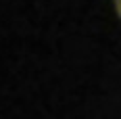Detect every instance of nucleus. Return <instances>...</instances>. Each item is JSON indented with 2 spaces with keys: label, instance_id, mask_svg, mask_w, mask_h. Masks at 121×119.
I'll list each match as a JSON object with an SVG mask.
<instances>
[{
  "label": "nucleus",
  "instance_id": "nucleus-1",
  "mask_svg": "<svg viewBox=\"0 0 121 119\" xmlns=\"http://www.w3.org/2000/svg\"><path fill=\"white\" fill-rule=\"evenodd\" d=\"M113 4H115V11H117V15L121 19V0H113Z\"/></svg>",
  "mask_w": 121,
  "mask_h": 119
}]
</instances>
